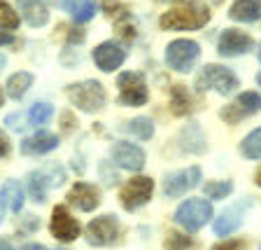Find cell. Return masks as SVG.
I'll list each match as a JSON object with an SVG mask.
<instances>
[{
  "mask_svg": "<svg viewBox=\"0 0 261 250\" xmlns=\"http://www.w3.org/2000/svg\"><path fill=\"white\" fill-rule=\"evenodd\" d=\"M210 21V10L203 0H177L168 12L161 14L163 31H198Z\"/></svg>",
  "mask_w": 261,
  "mask_h": 250,
  "instance_id": "6da1fadb",
  "label": "cell"
},
{
  "mask_svg": "<svg viewBox=\"0 0 261 250\" xmlns=\"http://www.w3.org/2000/svg\"><path fill=\"white\" fill-rule=\"evenodd\" d=\"M68 96H70L72 105L80 108L82 112H98V110L105 105L108 96H105V89L98 80H84L70 84L68 87Z\"/></svg>",
  "mask_w": 261,
  "mask_h": 250,
  "instance_id": "7a4b0ae2",
  "label": "cell"
},
{
  "mask_svg": "<svg viewBox=\"0 0 261 250\" xmlns=\"http://www.w3.org/2000/svg\"><path fill=\"white\" fill-rule=\"evenodd\" d=\"M65 183V171L59 164H49L40 171L28 173V194L35 203L47 201V190L49 187H61Z\"/></svg>",
  "mask_w": 261,
  "mask_h": 250,
  "instance_id": "3957f363",
  "label": "cell"
},
{
  "mask_svg": "<svg viewBox=\"0 0 261 250\" xmlns=\"http://www.w3.org/2000/svg\"><path fill=\"white\" fill-rule=\"evenodd\" d=\"M236 87H238V77L228 71V68H224V65L210 63L196 77V89H198V92L215 89L217 94H231Z\"/></svg>",
  "mask_w": 261,
  "mask_h": 250,
  "instance_id": "277c9868",
  "label": "cell"
},
{
  "mask_svg": "<svg viewBox=\"0 0 261 250\" xmlns=\"http://www.w3.org/2000/svg\"><path fill=\"white\" fill-rule=\"evenodd\" d=\"M210 218H212V206L205 199H187L175 211V222L182 224L187 232H198L201 227H205V222Z\"/></svg>",
  "mask_w": 261,
  "mask_h": 250,
  "instance_id": "5b68a950",
  "label": "cell"
},
{
  "mask_svg": "<svg viewBox=\"0 0 261 250\" xmlns=\"http://www.w3.org/2000/svg\"><path fill=\"white\" fill-rule=\"evenodd\" d=\"M201 56V49L198 42L194 40H173V42L166 47V63L177 73H189L194 68V63Z\"/></svg>",
  "mask_w": 261,
  "mask_h": 250,
  "instance_id": "8992f818",
  "label": "cell"
},
{
  "mask_svg": "<svg viewBox=\"0 0 261 250\" xmlns=\"http://www.w3.org/2000/svg\"><path fill=\"white\" fill-rule=\"evenodd\" d=\"M261 110V94L256 92H243L238 98H233L228 105H224L219 117L226 124H238V122L247 120L252 115H256Z\"/></svg>",
  "mask_w": 261,
  "mask_h": 250,
  "instance_id": "52a82bcc",
  "label": "cell"
},
{
  "mask_svg": "<svg viewBox=\"0 0 261 250\" xmlns=\"http://www.w3.org/2000/svg\"><path fill=\"white\" fill-rule=\"evenodd\" d=\"M152 192H154V180L152 178H145V175H138V178H130L124 187H121V206L126 211H136V208L145 206L149 199H152Z\"/></svg>",
  "mask_w": 261,
  "mask_h": 250,
  "instance_id": "ba28073f",
  "label": "cell"
},
{
  "mask_svg": "<svg viewBox=\"0 0 261 250\" xmlns=\"http://www.w3.org/2000/svg\"><path fill=\"white\" fill-rule=\"evenodd\" d=\"M117 87H119V101L124 105L138 108V105L147 103V84L140 73H121Z\"/></svg>",
  "mask_w": 261,
  "mask_h": 250,
  "instance_id": "9c48e42d",
  "label": "cell"
},
{
  "mask_svg": "<svg viewBox=\"0 0 261 250\" xmlns=\"http://www.w3.org/2000/svg\"><path fill=\"white\" fill-rule=\"evenodd\" d=\"M201 183V169L198 166H189V169L175 171V173L166 175V183H163V192L170 199H177V196L191 192L194 187H198Z\"/></svg>",
  "mask_w": 261,
  "mask_h": 250,
  "instance_id": "30bf717a",
  "label": "cell"
},
{
  "mask_svg": "<svg viewBox=\"0 0 261 250\" xmlns=\"http://www.w3.org/2000/svg\"><path fill=\"white\" fill-rule=\"evenodd\" d=\"M119 236V220L114 215H100L87 227V241L91 245H112Z\"/></svg>",
  "mask_w": 261,
  "mask_h": 250,
  "instance_id": "8fae6325",
  "label": "cell"
},
{
  "mask_svg": "<svg viewBox=\"0 0 261 250\" xmlns=\"http://www.w3.org/2000/svg\"><path fill=\"white\" fill-rule=\"evenodd\" d=\"M51 236L61 243H70L80 236V222L72 218L65 206H56L51 213Z\"/></svg>",
  "mask_w": 261,
  "mask_h": 250,
  "instance_id": "7c38bea8",
  "label": "cell"
},
{
  "mask_svg": "<svg viewBox=\"0 0 261 250\" xmlns=\"http://www.w3.org/2000/svg\"><path fill=\"white\" fill-rule=\"evenodd\" d=\"M252 47H254V40H252L247 33L236 31V28H226V31L219 35V42H217V52L222 56L247 54Z\"/></svg>",
  "mask_w": 261,
  "mask_h": 250,
  "instance_id": "4fadbf2b",
  "label": "cell"
},
{
  "mask_svg": "<svg viewBox=\"0 0 261 250\" xmlns=\"http://www.w3.org/2000/svg\"><path fill=\"white\" fill-rule=\"evenodd\" d=\"M93 61H96V65L100 71L112 73L126 61V49L119 47L117 42H112V40H108V42L98 44V47L93 49Z\"/></svg>",
  "mask_w": 261,
  "mask_h": 250,
  "instance_id": "5bb4252c",
  "label": "cell"
},
{
  "mask_svg": "<svg viewBox=\"0 0 261 250\" xmlns=\"http://www.w3.org/2000/svg\"><path fill=\"white\" fill-rule=\"evenodd\" d=\"M112 159L119 169L126 171H140L145 166V152L138 145H130V143H117L112 147Z\"/></svg>",
  "mask_w": 261,
  "mask_h": 250,
  "instance_id": "9a60e30c",
  "label": "cell"
},
{
  "mask_svg": "<svg viewBox=\"0 0 261 250\" xmlns=\"http://www.w3.org/2000/svg\"><path fill=\"white\" fill-rule=\"evenodd\" d=\"M68 201L75 208H80V211L89 213V211H93V208H98V203H100V192H98V187L89 185V183H75V187L68 192Z\"/></svg>",
  "mask_w": 261,
  "mask_h": 250,
  "instance_id": "2e32d148",
  "label": "cell"
},
{
  "mask_svg": "<svg viewBox=\"0 0 261 250\" xmlns=\"http://www.w3.org/2000/svg\"><path fill=\"white\" fill-rule=\"evenodd\" d=\"M250 206V201L245 203H236V206H231V208H226V211L219 215L217 220H215V234L217 236H228V234H233L236 229L243 224V213H245V208Z\"/></svg>",
  "mask_w": 261,
  "mask_h": 250,
  "instance_id": "e0dca14e",
  "label": "cell"
},
{
  "mask_svg": "<svg viewBox=\"0 0 261 250\" xmlns=\"http://www.w3.org/2000/svg\"><path fill=\"white\" fill-rule=\"evenodd\" d=\"M59 147V138L54 133H47V131H38L35 136L26 138L21 143V152L23 154H31V157H38V154H47L51 150Z\"/></svg>",
  "mask_w": 261,
  "mask_h": 250,
  "instance_id": "ac0fdd59",
  "label": "cell"
},
{
  "mask_svg": "<svg viewBox=\"0 0 261 250\" xmlns=\"http://www.w3.org/2000/svg\"><path fill=\"white\" fill-rule=\"evenodd\" d=\"M19 12L26 19L28 26H33V28L44 26L49 21L47 5H44L42 0H19Z\"/></svg>",
  "mask_w": 261,
  "mask_h": 250,
  "instance_id": "d6986e66",
  "label": "cell"
},
{
  "mask_svg": "<svg viewBox=\"0 0 261 250\" xmlns=\"http://www.w3.org/2000/svg\"><path fill=\"white\" fill-rule=\"evenodd\" d=\"M105 10H108L110 19H114V24H117V31H119V35L124 40H133L136 38V26H133V19H130V12L126 10L124 5H117V3H112V5H105Z\"/></svg>",
  "mask_w": 261,
  "mask_h": 250,
  "instance_id": "ffe728a7",
  "label": "cell"
},
{
  "mask_svg": "<svg viewBox=\"0 0 261 250\" xmlns=\"http://www.w3.org/2000/svg\"><path fill=\"white\" fill-rule=\"evenodd\" d=\"M228 16L233 21H243V24H252L261 19V0H236L231 10H228Z\"/></svg>",
  "mask_w": 261,
  "mask_h": 250,
  "instance_id": "44dd1931",
  "label": "cell"
},
{
  "mask_svg": "<svg viewBox=\"0 0 261 250\" xmlns=\"http://www.w3.org/2000/svg\"><path fill=\"white\" fill-rule=\"evenodd\" d=\"M179 141H182V150L187 152H194V154H201L207 150V143H205V136L198 124H187L179 133Z\"/></svg>",
  "mask_w": 261,
  "mask_h": 250,
  "instance_id": "7402d4cb",
  "label": "cell"
},
{
  "mask_svg": "<svg viewBox=\"0 0 261 250\" xmlns=\"http://www.w3.org/2000/svg\"><path fill=\"white\" fill-rule=\"evenodd\" d=\"M59 7H63L65 12H70L77 24L89 21V19H93V14H96L93 0H61Z\"/></svg>",
  "mask_w": 261,
  "mask_h": 250,
  "instance_id": "603a6c76",
  "label": "cell"
},
{
  "mask_svg": "<svg viewBox=\"0 0 261 250\" xmlns=\"http://www.w3.org/2000/svg\"><path fill=\"white\" fill-rule=\"evenodd\" d=\"M170 110H173V115H177V117H185V115H189L191 110H194L191 96L185 84H175V87L170 89Z\"/></svg>",
  "mask_w": 261,
  "mask_h": 250,
  "instance_id": "cb8c5ba5",
  "label": "cell"
},
{
  "mask_svg": "<svg viewBox=\"0 0 261 250\" xmlns=\"http://www.w3.org/2000/svg\"><path fill=\"white\" fill-rule=\"evenodd\" d=\"M0 196H3L5 206L12 213H19L23 208V190L16 180H7L5 185H3V190H0Z\"/></svg>",
  "mask_w": 261,
  "mask_h": 250,
  "instance_id": "d4e9b609",
  "label": "cell"
},
{
  "mask_svg": "<svg viewBox=\"0 0 261 250\" xmlns=\"http://www.w3.org/2000/svg\"><path fill=\"white\" fill-rule=\"evenodd\" d=\"M121 129H124L126 133H130V136L140 138V141H149V138L154 136V122L149 120V117H136V120L126 122Z\"/></svg>",
  "mask_w": 261,
  "mask_h": 250,
  "instance_id": "484cf974",
  "label": "cell"
},
{
  "mask_svg": "<svg viewBox=\"0 0 261 250\" xmlns=\"http://www.w3.org/2000/svg\"><path fill=\"white\" fill-rule=\"evenodd\" d=\"M33 84V75L31 73H14V75L7 80V96L14 98V101H19V98L23 96V94L31 89Z\"/></svg>",
  "mask_w": 261,
  "mask_h": 250,
  "instance_id": "4316f807",
  "label": "cell"
},
{
  "mask_svg": "<svg viewBox=\"0 0 261 250\" xmlns=\"http://www.w3.org/2000/svg\"><path fill=\"white\" fill-rule=\"evenodd\" d=\"M240 154L247 159H261V126L245 136V141L240 143Z\"/></svg>",
  "mask_w": 261,
  "mask_h": 250,
  "instance_id": "83f0119b",
  "label": "cell"
},
{
  "mask_svg": "<svg viewBox=\"0 0 261 250\" xmlns=\"http://www.w3.org/2000/svg\"><path fill=\"white\" fill-rule=\"evenodd\" d=\"M51 115H54V108L49 103H35L31 110H28V122L35 126L47 124V122L51 120Z\"/></svg>",
  "mask_w": 261,
  "mask_h": 250,
  "instance_id": "f1b7e54d",
  "label": "cell"
},
{
  "mask_svg": "<svg viewBox=\"0 0 261 250\" xmlns=\"http://www.w3.org/2000/svg\"><path fill=\"white\" fill-rule=\"evenodd\" d=\"M231 192H233V183H228V180H222V183H207L205 185V196L207 199H215V201L226 199Z\"/></svg>",
  "mask_w": 261,
  "mask_h": 250,
  "instance_id": "f546056e",
  "label": "cell"
},
{
  "mask_svg": "<svg viewBox=\"0 0 261 250\" xmlns=\"http://www.w3.org/2000/svg\"><path fill=\"white\" fill-rule=\"evenodd\" d=\"M0 28H5V31L19 28V16H16V12L7 5L5 0H0Z\"/></svg>",
  "mask_w": 261,
  "mask_h": 250,
  "instance_id": "4dcf8cb0",
  "label": "cell"
},
{
  "mask_svg": "<svg viewBox=\"0 0 261 250\" xmlns=\"http://www.w3.org/2000/svg\"><path fill=\"white\" fill-rule=\"evenodd\" d=\"M191 245H194V241L185 234H177V232H170L168 239L163 241V248L166 250H187V248H191Z\"/></svg>",
  "mask_w": 261,
  "mask_h": 250,
  "instance_id": "1f68e13d",
  "label": "cell"
},
{
  "mask_svg": "<svg viewBox=\"0 0 261 250\" xmlns=\"http://www.w3.org/2000/svg\"><path fill=\"white\" fill-rule=\"evenodd\" d=\"M5 124L10 126V129H14V131H23L26 129V117L23 115H19V112H14V115H7L5 117Z\"/></svg>",
  "mask_w": 261,
  "mask_h": 250,
  "instance_id": "d6a6232c",
  "label": "cell"
},
{
  "mask_svg": "<svg viewBox=\"0 0 261 250\" xmlns=\"http://www.w3.org/2000/svg\"><path fill=\"white\" fill-rule=\"evenodd\" d=\"M212 250H245V241H240V239L222 241V243H217V245H212Z\"/></svg>",
  "mask_w": 261,
  "mask_h": 250,
  "instance_id": "836d02e7",
  "label": "cell"
},
{
  "mask_svg": "<svg viewBox=\"0 0 261 250\" xmlns=\"http://www.w3.org/2000/svg\"><path fill=\"white\" fill-rule=\"evenodd\" d=\"M100 173H103V178H105V185H117V180H119V178H117V173H114V171H112V173H108V166H105V164L100 166Z\"/></svg>",
  "mask_w": 261,
  "mask_h": 250,
  "instance_id": "e575fe53",
  "label": "cell"
},
{
  "mask_svg": "<svg viewBox=\"0 0 261 250\" xmlns=\"http://www.w3.org/2000/svg\"><path fill=\"white\" fill-rule=\"evenodd\" d=\"M7 154H10V141L5 133H0V157H7Z\"/></svg>",
  "mask_w": 261,
  "mask_h": 250,
  "instance_id": "d590c367",
  "label": "cell"
},
{
  "mask_svg": "<svg viewBox=\"0 0 261 250\" xmlns=\"http://www.w3.org/2000/svg\"><path fill=\"white\" fill-rule=\"evenodd\" d=\"M12 42H14V35H12V33L0 31V44H12Z\"/></svg>",
  "mask_w": 261,
  "mask_h": 250,
  "instance_id": "8d00e7d4",
  "label": "cell"
},
{
  "mask_svg": "<svg viewBox=\"0 0 261 250\" xmlns=\"http://www.w3.org/2000/svg\"><path fill=\"white\" fill-rule=\"evenodd\" d=\"M68 40H70V42H82V40H84V33H82V31L70 33V35H68Z\"/></svg>",
  "mask_w": 261,
  "mask_h": 250,
  "instance_id": "74e56055",
  "label": "cell"
},
{
  "mask_svg": "<svg viewBox=\"0 0 261 250\" xmlns=\"http://www.w3.org/2000/svg\"><path fill=\"white\" fill-rule=\"evenodd\" d=\"M21 250H47L44 245H40V243H28V245H23Z\"/></svg>",
  "mask_w": 261,
  "mask_h": 250,
  "instance_id": "f35d334b",
  "label": "cell"
},
{
  "mask_svg": "<svg viewBox=\"0 0 261 250\" xmlns=\"http://www.w3.org/2000/svg\"><path fill=\"white\" fill-rule=\"evenodd\" d=\"M0 250H14V248H12L7 241H0Z\"/></svg>",
  "mask_w": 261,
  "mask_h": 250,
  "instance_id": "ab89813d",
  "label": "cell"
},
{
  "mask_svg": "<svg viewBox=\"0 0 261 250\" xmlns=\"http://www.w3.org/2000/svg\"><path fill=\"white\" fill-rule=\"evenodd\" d=\"M254 183H256V185H259V187H261V169H259V171H256V175H254Z\"/></svg>",
  "mask_w": 261,
  "mask_h": 250,
  "instance_id": "60d3db41",
  "label": "cell"
},
{
  "mask_svg": "<svg viewBox=\"0 0 261 250\" xmlns=\"http://www.w3.org/2000/svg\"><path fill=\"white\" fill-rule=\"evenodd\" d=\"M5 63H7V59L3 54H0V73H3V68H5Z\"/></svg>",
  "mask_w": 261,
  "mask_h": 250,
  "instance_id": "b9f144b4",
  "label": "cell"
},
{
  "mask_svg": "<svg viewBox=\"0 0 261 250\" xmlns=\"http://www.w3.org/2000/svg\"><path fill=\"white\" fill-rule=\"evenodd\" d=\"M256 84H259V87H261V73H259V75H256Z\"/></svg>",
  "mask_w": 261,
  "mask_h": 250,
  "instance_id": "7bdbcfd3",
  "label": "cell"
},
{
  "mask_svg": "<svg viewBox=\"0 0 261 250\" xmlns=\"http://www.w3.org/2000/svg\"><path fill=\"white\" fill-rule=\"evenodd\" d=\"M3 101H5V96H3V92H0V105H3Z\"/></svg>",
  "mask_w": 261,
  "mask_h": 250,
  "instance_id": "ee69618b",
  "label": "cell"
},
{
  "mask_svg": "<svg viewBox=\"0 0 261 250\" xmlns=\"http://www.w3.org/2000/svg\"><path fill=\"white\" fill-rule=\"evenodd\" d=\"M212 3H215V5H219V3H224V0H212Z\"/></svg>",
  "mask_w": 261,
  "mask_h": 250,
  "instance_id": "f6af8a7d",
  "label": "cell"
},
{
  "mask_svg": "<svg viewBox=\"0 0 261 250\" xmlns=\"http://www.w3.org/2000/svg\"><path fill=\"white\" fill-rule=\"evenodd\" d=\"M0 222H3V206H0Z\"/></svg>",
  "mask_w": 261,
  "mask_h": 250,
  "instance_id": "bcb514c9",
  "label": "cell"
},
{
  "mask_svg": "<svg viewBox=\"0 0 261 250\" xmlns=\"http://www.w3.org/2000/svg\"><path fill=\"white\" fill-rule=\"evenodd\" d=\"M259 61H261V49H259Z\"/></svg>",
  "mask_w": 261,
  "mask_h": 250,
  "instance_id": "7dc6e473",
  "label": "cell"
}]
</instances>
